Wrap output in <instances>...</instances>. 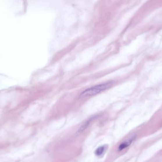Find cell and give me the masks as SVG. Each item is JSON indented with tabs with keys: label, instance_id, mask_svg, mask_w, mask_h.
Wrapping results in <instances>:
<instances>
[{
	"label": "cell",
	"instance_id": "cell-4",
	"mask_svg": "<svg viewBox=\"0 0 162 162\" xmlns=\"http://www.w3.org/2000/svg\"><path fill=\"white\" fill-rule=\"evenodd\" d=\"M92 119L89 120L88 121H86V123H84V124L83 125V126L80 127V128L79 129V131L82 132L83 131V130H85L88 127V125L91 122V120Z\"/></svg>",
	"mask_w": 162,
	"mask_h": 162
},
{
	"label": "cell",
	"instance_id": "cell-1",
	"mask_svg": "<svg viewBox=\"0 0 162 162\" xmlns=\"http://www.w3.org/2000/svg\"><path fill=\"white\" fill-rule=\"evenodd\" d=\"M112 85V82L105 83L100 85L92 87L86 89L80 94V96L81 98H86L88 96H92L99 94L101 92L109 89Z\"/></svg>",
	"mask_w": 162,
	"mask_h": 162
},
{
	"label": "cell",
	"instance_id": "cell-2",
	"mask_svg": "<svg viewBox=\"0 0 162 162\" xmlns=\"http://www.w3.org/2000/svg\"><path fill=\"white\" fill-rule=\"evenodd\" d=\"M135 136H132L131 138H129V139H127L125 141L120 144V145L118 147V151H122L124 149L127 148L129 146H130L132 142L134 141V140L135 139Z\"/></svg>",
	"mask_w": 162,
	"mask_h": 162
},
{
	"label": "cell",
	"instance_id": "cell-3",
	"mask_svg": "<svg viewBox=\"0 0 162 162\" xmlns=\"http://www.w3.org/2000/svg\"><path fill=\"white\" fill-rule=\"evenodd\" d=\"M105 150V146H101V147H99L98 148H97L95 151V154L96 156H102L104 154Z\"/></svg>",
	"mask_w": 162,
	"mask_h": 162
}]
</instances>
